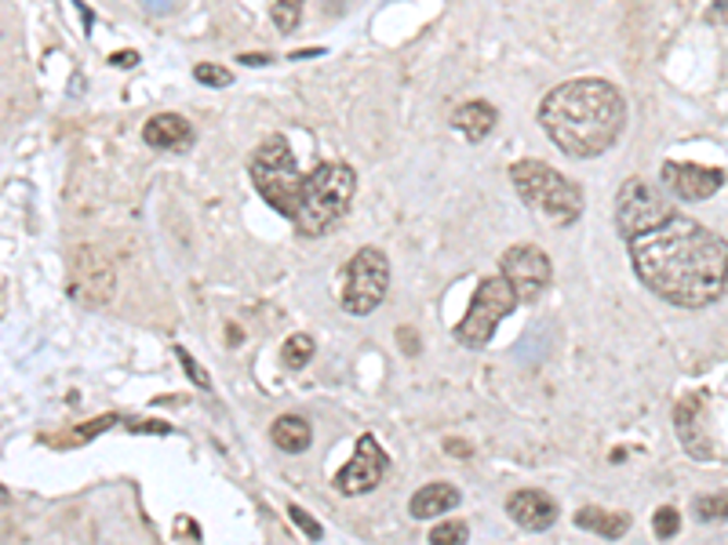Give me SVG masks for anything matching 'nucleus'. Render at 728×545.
I'll list each match as a JSON object with an SVG mask.
<instances>
[{
  "mask_svg": "<svg viewBox=\"0 0 728 545\" xmlns=\"http://www.w3.org/2000/svg\"><path fill=\"white\" fill-rule=\"evenodd\" d=\"M539 124L569 157H601L626 128V98L601 76H580V81L558 84L542 98Z\"/></svg>",
  "mask_w": 728,
  "mask_h": 545,
  "instance_id": "f03ea898",
  "label": "nucleus"
},
{
  "mask_svg": "<svg viewBox=\"0 0 728 545\" xmlns=\"http://www.w3.org/2000/svg\"><path fill=\"white\" fill-rule=\"evenodd\" d=\"M114 422H117V419H114V414H106V419H95V422H88V425H84V429H81V433H73V444H84V440H92V436H95V433H103V429H110V425H114Z\"/></svg>",
  "mask_w": 728,
  "mask_h": 545,
  "instance_id": "cd10ccee",
  "label": "nucleus"
},
{
  "mask_svg": "<svg viewBox=\"0 0 728 545\" xmlns=\"http://www.w3.org/2000/svg\"><path fill=\"white\" fill-rule=\"evenodd\" d=\"M176 353H179V360H182V367H187V375H190L193 382H198V386H201V389H208V386H212V378H208V375H204V371H201V364H198V360H193V356L187 353V349H176Z\"/></svg>",
  "mask_w": 728,
  "mask_h": 545,
  "instance_id": "bb28decb",
  "label": "nucleus"
},
{
  "mask_svg": "<svg viewBox=\"0 0 728 545\" xmlns=\"http://www.w3.org/2000/svg\"><path fill=\"white\" fill-rule=\"evenodd\" d=\"M652 528H656V538H673L681 531V512L673 506H663L656 512V520H652Z\"/></svg>",
  "mask_w": 728,
  "mask_h": 545,
  "instance_id": "393cba45",
  "label": "nucleus"
},
{
  "mask_svg": "<svg viewBox=\"0 0 728 545\" xmlns=\"http://www.w3.org/2000/svg\"><path fill=\"white\" fill-rule=\"evenodd\" d=\"M110 62H114V65H135V62H139V55H135V51H121V55H114Z\"/></svg>",
  "mask_w": 728,
  "mask_h": 545,
  "instance_id": "7c9ffc66",
  "label": "nucleus"
},
{
  "mask_svg": "<svg viewBox=\"0 0 728 545\" xmlns=\"http://www.w3.org/2000/svg\"><path fill=\"white\" fill-rule=\"evenodd\" d=\"M496 120H499L496 106H492V102H481V98H474V102H463V106L452 113V128L460 131V135L470 138V142H481V138L492 135Z\"/></svg>",
  "mask_w": 728,
  "mask_h": 545,
  "instance_id": "f3484780",
  "label": "nucleus"
},
{
  "mask_svg": "<svg viewBox=\"0 0 728 545\" xmlns=\"http://www.w3.org/2000/svg\"><path fill=\"white\" fill-rule=\"evenodd\" d=\"M302 4H307V0H274V26L281 33H296L302 19Z\"/></svg>",
  "mask_w": 728,
  "mask_h": 545,
  "instance_id": "4be33fe9",
  "label": "nucleus"
},
{
  "mask_svg": "<svg viewBox=\"0 0 728 545\" xmlns=\"http://www.w3.org/2000/svg\"><path fill=\"white\" fill-rule=\"evenodd\" d=\"M626 244L641 283L670 305L703 310L728 288V240L678 211Z\"/></svg>",
  "mask_w": 728,
  "mask_h": 545,
  "instance_id": "f257e3e1",
  "label": "nucleus"
},
{
  "mask_svg": "<svg viewBox=\"0 0 728 545\" xmlns=\"http://www.w3.org/2000/svg\"><path fill=\"white\" fill-rule=\"evenodd\" d=\"M117 291V272L114 262L103 255L99 247H77L73 251V269H70V294L88 310H99L114 299Z\"/></svg>",
  "mask_w": 728,
  "mask_h": 545,
  "instance_id": "1a4fd4ad",
  "label": "nucleus"
},
{
  "mask_svg": "<svg viewBox=\"0 0 728 545\" xmlns=\"http://www.w3.org/2000/svg\"><path fill=\"white\" fill-rule=\"evenodd\" d=\"M455 506H460V487L444 484V480H433V484L419 487L416 495H411L408 512L416 520H433V517H444V512H452Z\"/></svg>",
  "mask_w": 728,
  "mask_h": 545,
  "instance_id": "dca6fc26",
  "label": "nucleus"
},
{
  "mask_svg": "<svg viewBox=\"0 0 728 545\" xmlns=\"http://www.w3.org/2000/svg\"><path fill=\"white\" fill-rule=\"evenodd\" d=\"M444 447H449V451H460V458H470V444H463V440H449Z\"/></svg>",
  "mask_w": 728,
  "mask_h": 545,
  "instance_id": "2f4dec72",
  "label": "nucleus"
},
{
  "mask_svg": "<svg viewBox=\"0 0 728 545\" xmlns=\"http://www.w3.org/2000/svg\"><path fill=\"white\" fill-rule=\"evenodd\" d=\"M506 512H510V520H514L517 528H525V531H550L553 523H558L561 509H558V501H553L550 495L525 487V491H514V495H510Z\"/></svg>",
  "mask_w": 728,
  "mask_h": 545,
  "instance_id": "ddd939ff",
  "label": "nucleus"
},
{
  "mask_svg": "<svg viewBox=\"0 0 728 545\" xmlns=\"http://www.w3.org/2000/svg\"><path fill=\"white\" fill-rule=\"evenodd\" d=\"M270 436H274V444H277L285 455L307 451L310 440H313L310 422H307V419H299V414H281V419L274 422V429H270Z\"/></svg>",
  "mask_w": 728,
  "mask_h": 545,
  "instance_id": "6ab92c4d",
  "label": "nucleus"
},
{
  "mask_svg": "<svg viewBox=\"0 0 728 545\" xmlns=\"http://www.w3.org/2000/svg\"><path fill=\"white\" fill-rule=\"evenodd\" d=\"M143 138H146V146H154V149L187 153L193 146V128H190V120L179 113H157L146 120Z\"/></svg>",
  "mask_w": 728,
  "mask_h": 545,
  "instance_id": "2eb2a0df",
  "label": "nucleus"
},
{
  "mask_svg": "<svg viewBox=\"0 0 728 545\" xmlns=\"http://www.w3.org/2000/svg\"><path fill=\"white\" fill-rule=\"evenodd\" d=\"M193 76H198L204 87H230V84H234L230 70H223V65H212V62L193 65Z\"/></svg>",
  "mask_w": 728,
  "mask_h": 545,
  "instance_id": "5701e85b",
  "label": "nucleus"
},
{
  "mask_svg": "<svg viewBox=\"0 0 728 545\" xmlns=\"http://www.w3.org/2000/svg\"><path fill=\"white\" fill-rule=\"evenodd\" d=\"M630 512H608V509H594L586 506L575 512V528L590 531V534H601V538H623V534L630 531Z\"/></svg>",
  "mask_w": 728,
  "mask_h": 545,
  "instance_id": "a211bd4d",
  "label": "nucleus"
},
{
  "mask_svg": "<svg viewBox=\"0 0 728 545\" xmlns=\"http://www.w3.org/2000/svg\"><path fill=\"white\" fill-rule=\"evenodd\" d=\"M510 182H514L517 196L532 211L542 215L553 226H572L583 215V193L580 185L564 179L561 171H553L542 160H517L510 168Z\"/></svg>",
  "mask_w": 728,
  "mask_h": 545,
  "instance_id": "20e7f679",
  "label": "nucleus"
},
{
  "mask_svg": "<svg viewBox=\"0 0 728 545\" xmlns=\"http://www.w3.org/2000/svg\"><path fill=\"white\" fill-rule=\"evenodd\" d=\"M703 392H692V397H684L678 403V411H673V425H678V436L684 444V451H689L692 458H700V462H706V458H714V447H711V436H706L703 429Z\"/></svg>",
  "mask_w": 728,
  "mask_h": 545,
  "instance_id": "4468645a",
  "label": "nucleus"
},
{
  "mask_svg": "<svg viewBox=\"0 0 728 545\" xmlns=\"http://www.w3.org/2000/svg\"><path fill=\"white\" fill-rule=\"evenodd\" d=\"M499 266H503V277L510 280V288H514L517 302H539V294L550 288L553 266L547 251L536 244H514L510 251H503Z\"/></svg>",
  "mask_w": 728,
  "mask_h": 545,
  "instance_id": "9d476101",
  "label": "nucleus"
},
{
  "mask_svg": "<svg viewBox=\"0 0 728 545\" xmlns=\"http://www.w3.org/2000/svg\"><path fill=\"white\" fill-rule=\"evenodd\" d=\"M187 534H190L193 542H201V528H198V523L187 520V517H179V520H176V538H187Z\"/></svg>",
  "mask_w": 728,
  "mask_h": 545,
  "instance_id": "c756f323",
  "label": "nucleus"
},
{
  "mask_svg": "<svg viewBox=\"0 0 728 545\" xmlns=\"http://www.w3.org/2000/svg\"><path fill=\"white\" fill-rule=\"evenodd\" d=\"M288 517H291V520H296V523H299V528H302V531H307V534H310V538H313V542H321V534H324V531H321V523H318V520H313V517H310V512H307V509H299V506H288Z\"/></svg>",
  "mask_w": 728,
  "mask_h": 545,
  "instance_id": "a878e982",
  "label": "nucleus"
},
{
  "mask_svg": "<svg viewBox=\"0 0 728 545\" xmlns=\"http://www.w3.org/2000/svg\"><path fill=\"white\" fill-rule=\"evenodd\" d=\"M514 305H517V294L506 277H485L477 283L470 310H466L460 327H455V338H460L466 349H485L492 342L496 327L514 313Z\"/></svg>",
  "mask_w": 728,
  "mask_h": 545,
  "instance_id": "423d86ee",
  "label": "nucleus"
},
{
  "mask_svg": "<svg viewBox=\"0 0 728 545\" xmlns=\"http://www.w3.org/2000/svg\"><path fill=\"white\" fill-rule=\"evenodd\" d=\"M354 193H357V174L350 164L324 160L307 174L299 204L288 222L296 226V233H302V237H324L346 211H350Z\"/></svg>",
  "mask_w": 728,
  "mask_h": 545,
  "instance_id": "7ed1b4c3",
  "label": "nucleus"
},
{
  "mask_svg": "<svg viewBox=\"0 0 728 545\" xmlns=\"http://www.w3.org/2000/svg\"><path fill=\"white\" fill-rule=\"evenodd\" d=\"M659 179H663V185H667L670 193L684 196V201H706V196H714L725 185V171L703 168V164L667 160V164H663V171H659Z\"/></svg>",
  "mask_w": 728,
  "mask_h": 545,
  "instance_id": "f8f14e48",
  "label": "nucleus"
},
{
  "mask_svg": "<svg viewBox=\"0 0 728 545\" xmlns=\"http://www.w3.org/2000/svg\"><path fill=\"white\" fill-rule=\"evenodd\" d=\"M706 22H711V26H728V0H714V4L706 8Z\"/></svg>",
  "mask_w": 728,
  "mask_h": 545,
  "instance_id": "c85d7f7f",
  "label": "nucleus"
},
{
  "mask_svg": "<svg viewBox=\"0 0 728 545\" xmlns=\"http://www.w3.org/2000/svg\"><path fill=\"white\" fill-rule=\"evenodd\" d=\"M241 62L244 65H263V62H270L266 55H241Z\"/></svg>",
  "mask_w": 728,
  "mask_h": 545,
  "instance_id": "473e14b6",
  "label": "nucleus"
},
{
  "mask_svg": "<svg viewBox=\"0 0 728 545\" xmlns=\"http://www.w3.org/2000/svg\"><path fill=\"white\" fill-rule=\"evenodd\" d=\"M390 291V258L379 247H361L346 266L343 310L350 316H368L379 310V302Z\"/></svg>",
  "mask_w": 728,
  "mask_h": 545,
  "instance_id": "0eeeda50",
  "label": "nucleus"
},
{
  "mask_svg": "<svg viewBox=\"0 0 728 545\" xmlns=\"http://www.w3.org/2000/svg\"><path fill=\"white\" fill-rule=\"evenodd\" d=\"M470 538V528L466 523H460V520H444V523H438V528L430 531V542H438V545H444V542H466Z\"/></svg>",
  "mask_w": 728,
  "mask_h": 545,
  "instance_id": "b1692460",
  "label": "nucleus"
},
{
  "mask_svg": "<svg viewBox=\"0 0 728 545\" xmlns=\"http://www.w3.org/2000/svg\"><path fill=\"white\" fill-rule=\"evenodd\" d=\"M248 174H252V182H255V193L263 196L277 215L291 218L307 174L299 171L296 153H291L285 135H270L263 146L252 153V160H248Z\"/></svg>",
  "mask_w": 728,
  "mask_h": 545,
  "instance_id": "39448f33",
  "label": "nucleus"
},
{
  "mask_svg": "<svg viewBox=\"0 0 728 545\" xmlns=\"http://www.w3.org/2000/svg\"><path fill=\"white\" fill-rule=\"evenodd\" d=\"M386 465H390V458H386L383 447H379L375 436H361V440H357L354 458L339 469V473H335V487L350 498L368 495V491H375L379 484H383Z\"/></svg>",
  "mask_w": 728,
  "mask_h": 545,
  "instance_id": "9b49d317",
  "label": "nucleus"
},
{
  "mask_svg": "<svg viewBox=\"0 0 728 545\" xmlns=\"http://www.w3.org/2000/svg\"><path fill=\"white\" fill-rule=\"evenodd\" d=\"M313 349H318V342H313L310 335H291L288 342L281 346V360H285V367L299 371L313 360Z\"/></svg>",
  "mask_w": 728,
  "mask_h": 545,
  "instance_id": "aec40b11",
  "label": "nucleus"
},
{
  "mask_svg": "<svg viewBox=\"0 0 728 545\" xmlns=\"http://www.w3.org/2000/svg\"><path fill=\"white\" fill-rule=\"evenodd\" d=\"M692 512L700 523H721V520H728V495H700Z\"/></svg>",
  "mask_w": 728,
  "mask_h": 545,
  "instance_id": "412c9836",
  "label": "nucleus"
},
{
  "mask_svg": "<svg viewBox=\"0 0 728 545\" xmlns=\"http://www.w3.org/2000/svg\"><path fill=\"white\" fill-rule=\"evenodd\" d=\"M673 215V204L663 193H656L645 179H630L623 182V190L616 196V226L619 237L634 240L648 229L663 226Z\"/></svg>",
  "mask_w": 728,
  "mask_h": 545,
  "instance_id": "6e6552de",
  "label": "nucleus"
}]
</instances>
